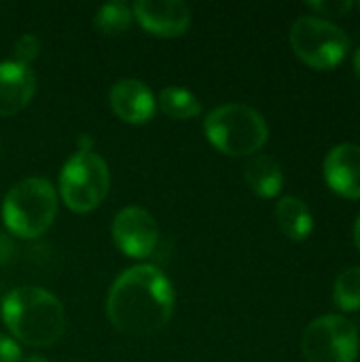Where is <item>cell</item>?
<instances>
[{
  "label": "cell",
  "mask_w": 360,
  "mask_h": 362,
  "mask_svg": "<svg viewBox=\"0 0 360 362\" xmlns=\"http://www.w3.org/2000/svg\"><path fill=\"white\" fill-rule=\"evenodd\" d=\"M174 301V286L159 267L134 265L112 282L106 314L117 331L146 337L170 322Z\"/></svg>",
  "instance_id": "1"
},
{
  "label": "cell",
  "mask_w": 360,
  "mask_h": 362,
  "mask_svg": "<svg viewBox=\"0 0 360 362\" xmlns=\"http://www.w3.org/2000/svg\"><path fill=\"white\" fill-rule=\"evenodd\" d=\"M0 316L13 339L34 348L53 346L66 329L62 301L40 286H19L6 293Z\"/></svg>",
  "instance_id": "2"
},
{
  "label": "cell",
  "mask_w": 360,
  "mask_h": 362,
  "mask_svg": "<svg viewBox=\"0 0 360 362\" xmlns=\"http://www.w3.org/2000/svg\"><path fill=\"white\" fill-rule=\"evenodd\" d=\"M204 134L216 151L231 157H248L265 146L269 127L259 110L233 102L208 112Z\"/></svg>",
  "instance_id": "3"
},
{
  "label": "cell",
  "mask_w": 360,
  "mask_h": 362,
  "mask_svg": "<svg viewBox=\"0 0 360 362\" xmlns=\"http://www.w3.org/2000/svg\"><path fill=\"white\" fill-rule=\"evenodd\" d=\"M57 214V193L47 178H25L8 189L2 202L6 229L23 240L40 238Z\"/></svg>",
  "instance_id": "4"
},
{
  "label": "cell",
  "mask_w": 360,
  "mask_h": 362,
  "mask_svg": "<svg viewBox=\"0 0 360 362\" xmlns=\"http://www.w3.org/2000/svg\"><path fill=\"white\" fill-rule=\"evenodd\" d=\"M110 172L106 161L93 151H76L59 172V195L76 214L95 210L108 195Z\"/></svg>",
  "instance_id": "5"
},
{
  "label": "cell",
  "mask_w": 360,
  "mask_h": 362,
  "mask_svg": "<svg viewBox=\"0 0 360 362\" xmlns=\"http://www.w3.org/2000/svg\"><path fill=\"white\" fill-rule=\"evenodd\" d=\"M291 47L295 55L316 70H331L339 66L350 51V36L337 23L301 15L291 25Z\"/></svg>",
  "instance_id": "6"
},
{
  "label": "cell",
  "mask_w": 360,
  "mask_h": 362,
  "mask_svg": "<svg viewBox=\"0 0 360 362\" xmlns=\"http://www.w3.org/2000/svg\"><path fill=\"white\" fill-rule=\"evenodd\" d=\"M301 350L308 362H356L359 331L348 318L327 314L306 327Z\"/></svg>",
  "instance_id": "7"
},
{
  "label": "cell",
  "mask_w": 360,
  "mask_h": 362,
  "mask_svg": "<svg viewBox=\"0 0 360 362\" xmlns=\"http://www.w3.org/2000/svg\"><path fill=\"white\" fill-rule=\"evenodd\" d=\"M112 240L123 255L132 259H146L159 242L157 221L144 208H123L112 221Z\"/></svg>",
  "instance_id": "8"
},
{
  "label": "cell",
  "mask_w": 360,
  "mask_h": 362,
  "mask_svg": "<svg viewBox=\"0 0 360 362\" xmlns=\"http://www.w3.org/2000/svg\"><path fill=\"white\" fill-rule=\"evenodd\" d=\"M132 13L146 32L159 38L182 36L191 25V8L182 0H138Z\"/></svg>",
  "instance_id": "9"
},
{
  "label": "cell",
  "mask_w": 360,
  "mask_h": 362,
  "mask_svg": "<svg viewBox=\"0 0 360 362\" xmlns=\"http://www.w3.org/2000/svg\"><path fill=\"white\" fill-rule=\"evenodd\" d=\"M110 108L112 112L129 123V125H144L153 119L157 102L149 85L138 78H121L112 85L110 93Z\"/></svg>",
  "instance_id": "10"
},
{
  "label": "cell",
  "mask_w": 360,
  "mask_h": 362,
  "mask_svg": "<svg viewBox=\"0 0 360 362\" xmlns=\"http://www.w3.org/2000/svg\"><path fill=\"white\" fill-rule=\"evenodd\" d=\"M327 185L342 197L360 199V146L344 142L333 146L325 157Z\"/></svg>",
  "instance_id": "11"
},
{
  "label": "cell",
  "mask_w": 360,
  "mask_h": 362,
  "mask_svg": "<svg viewBox=\"0 0 360 362\" xmlns=\"http://www.w3.org/2000/svg\"><path fill=\"white\" fill-rule=\"evenodd\" d=\"M36 93V74L15 59L0 62V117L23 110Z\"/></svg>",
  "instance_id": "12"
},
{
  "label": "cell",
  "mask_w": 360,
  "mask_h": 362,
  "mask_svg": "<svg viewBox=\"0 0 360 362\" xmlns=\"http://www.w3.org/2000/svg\"><path fill=\"white\" fill-rule=\"evenodd\" d=\"M244 178H246V185L250 187V191L257 193L259 197H265V199L280 195L282 185H284L282 168L269 155L252 157L244 165Z\"/></svg>",
  "instance_id": "13"
},
{
  "label": "cell",
  "mask_w": 360,
  "mask_h": 362,
  "mask_svg": "<svg viewBox=\"0 0 360 362\" xmlns=\"http://www.w3.org/2000/svg\"><path fill=\"white\" fill-rule=\"evenodd\" d=\"M276 221L280 231L293 242H303L314 231V218L310 208L303 199L295 195H284L276 204Z\"/></svg>",
  "instance_id": "14"
},
{
  "label": "cell",
  "mask_w": 360,
  "mask_h": 362,
  "mask_svg": "<svg viewBox=\"0 0 360 362\" xmlns=\"http://www.w3.org/2000/svg\"><path fill=\"white\" fill-rule=\"evenodd\" d=\"M157 106L166 117L176 121H187L202 115V102L197 95L182 87H166L157 98Z\"/></svg>",
  "instance_id": "15"
},
{
  "label": "cell",
  "mask_w": 360,
  "mask_h": 362,
  "mask_svg": "<svg viewBox=\"0 0 360 362\" xmlns=\"http://www.w3.org/2000/svg\"><path fill=\"white\" fill-rule=\"evenodd\" d=\"M93 21H95V28L100 34L119 36L132 25L134 13H132V6L125 2H108V4H102L98 8Z\"/></svg>",
  "instance_id": "16"
},
{
  "label": "cell",
  "mask_w": 360,
  "mask_h": 362,
  "mask_svg": "<svg viewBox=\"0 0 360 362\" xmlns=\"http://www.w3.org/2000/svg\"><path fill=\"white\" fill-rule=\"evenodd\" d=\"M333 299L344 312H359L360 310V267L344 269L333 288Z\"/></svg>",
  "instance_id": "17"
},
{
  "label": "cell",
  "mask_w": 360,
  "mask_h": 362,
  "mask_svg": "<svg viewBox=\"0 0 360 362\" xmlns=\"http://www.w3.org/2000/svg\"><path fill=\"white\" fill-rule=\"evenodd\" d=\"M40 53V40L34 34H23L15 42V62L30 66L32 59H36Z\"/></svg>",
  "instance_id": "18"
},
{
  "label": "cell",
  "mask_w": 360,
  "mask_h": 362,
  "mask_svg": "<svg viewBox=\"0 0 360 362\" xmlns=\"http://www.w3.org/2000/svg\"><path fill=\"white\" fill-rule=\"evenodd\" d=\"M308 6L325 17H337V15L348 13L354 4L350 0H333V2H310Z\"/></svg>",
  "instance_id": "19"
},
{
  "label": "cell",
  "mask_w": 360,
  "mask_h": 362,
  "mask_svg": "<svg viewBox=\"0 0 360 362\" xmlns=\"http://www.w3.org/2000/svg\"><path fill=\"white\" fill-rule=\"evenodd\" d=\"M21 356L23 354L19 344L13 337L0 333V362H21Z\"/></svg>",
  "instance_id": "20"
},
{
  "label": "cell",
  "mask_w": 360,
  "mask_h": 362,
  "mask_svg": "<svg viewBox=\"0 0 360 362\" xmlns=\"http://www.w3.org/2000/svg\"><path fill=\"white\" fill-rule=\"evenodd\" d=\"M79 151H93V138L89 134H83L79 138Z\"/></svg>",
  "instance_id": "21"
},
{
  "label": "cell",
  "mask_w": 360,
  "mask_h": 362,
  "mask_svg": "<svg viewBox=\"0 0 360 362\" xmlns=\"http://www.w3.org/2000/svg\"><path fill=\"white\" fill-rule=\"evenodd\" d=\"M352 64H354V70H356V74H359L360 78V47L354 51V57H352Z\"/></svg>",
  "instance_id": "22"
},
{
  "label": "cell",
  "mask_w": 360,
  "mask_h": 362,
  "mask_svg": "<svg viewBox=\"0 0 360 362\" xmlns=\"http://www.w3.org/2000/svg\"><path fill=\"white\" fill-rule=\"evenodd\" d=\"M354 242H356V246H359L360 250V214L359 218H356V223H354Z\"/></svg>",
  "instance_id": "23"
},
{
  "label": "cell",
  "mask_w": 360,
  "mask_h": 362,
  "mask_svg": "<svg viewBox=\"0 0 360 362\" xmlns=\"http://www.w3.org/2000/svg\"><path fill=\"white\" fill-rule=\"evenodd\" d=\"M23 362H49L45 356H28Z\"/></svg>",
  "instance_id": "24"
},
{
  "label": "cell",
  "mask_w": 360,
  "mask_h": 362,
  "mask_svg": "<svg viewBox=\"0 0 360 362\" xmlns=\"http://www.w3.org/2000/svg\"><path fill=\"white\" fill-rule=\"evenodd\" d=\"M359 8H360V2H359Z\"/></svg>",
  "instance_id": "25"
}]
</instances>
